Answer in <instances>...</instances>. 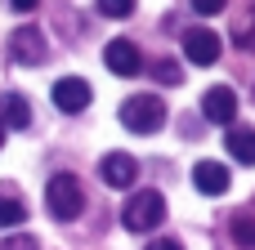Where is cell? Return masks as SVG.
I'll list each match as a JSON object with an SVG mask.
<instances>
[{"mask_svg": "<svg viewBox=\"0 0 255 250\" xmlns=\"http://www.w3.org/2000/svg\"><path fill=\"white\" fill-rule=\"evenodd\" d=\"M152 76H157L161 85H179V81H184V67H179L175 58H157V67H152Z\"/></svg>", "mask_w": 255, "mask_h": 250, "instance_id": "14", "label": "cell"}, {"mask_svg": "<svg viewBox=\"0 0 255 250\" xmlns=\"http://www.w3.org/2000/svg\"><path fill=\"white\" fill-rule=\"evenodd\" d=\"M233 242L242 250H255V219H238L233 224Z\"/></svg>", "mask_w": 255, "mask_h": 250, "instance_id": "16", "label": "cell"}, {"mask_svg": "<svg viewBox=\"0 0 255 250\" xmlns=\"http://www.w3.org/2000/svg\"><path fill=\"white\" fill-rule=\"evenodd\" d=\"M99 174H103L108 188H130V183L139 179V161H134L130 152H108V157L99 161Z\"/></svg>", "mask_w": 255, "mask_h": 250, "instance_id": "8", "label": "cell"}, {"mask_svg": "<svg viewBox=\"0 0 255 250\" xmlns=\"http://www.w3.org/2000/svg\"><path fill=\"white\" fill-rule=\"evenodd\" d=\"M9 4H13V9H18V13H31V9H36V4H40V0H9Z\"/></svg>", "mask_w": 255, "mask_h": 250, "instance_id": "21", "label": "cell"}, {"mask_svg": "<svg viewBox=\"0 0 255 250\" xmlns=\"http://www.w3.org/2000/svg\"><path fill=\"white\" fill-rule=\"evenodd\" d=\"M193 183H197V192L220 197V192H229V166H220V161H197V166H193Z\"/></svg>", "mask_w": 255, "mask_h": 250, "instance_id": "10", "label": "cell"}, {"mask_svg": "<svg viewBox=\"0 0 255 250\" xmlns=\"http://www.w3.org/2000/svg\"><path fill=\"white\" fill-rule=\"evenodd\" d=\"M161 219H166V197H161L157 188L134 192V197L126 201V210H121V224H126L130 233H152Z\"/></svg>", "mask_w": 255, "mask_h": 250, "instance_id": "3", "label": "cell"}, {"mask_svg": "<svg viewBox=\"0 0 255 250\" xmlns=\"http://www.w3.org/2000/svg\"><path fill=\"white\" fill-rule=\"evenodd\" d=\"M90 98H94V89H90V81H81V76H63V81L54 85V107H58V112H67V116L85 112V107H90Z\"/></svg>", "mask_w": 255, "mask_h": 250, "instance_id": "6", "label": "cell"}, {"mask_svg": "<svg viewBox=\"0 0 255 250\" xmlns=\"http://www.w3.org/2000/svg\"><path fill=\"white\" fill-rule=\"evenodd\" d=\"M0 125L4 130H27L31 125V107H27L22 94H4L0 98Z\"/></svg>", "mask_w": 255, "mask_h": 250, "instance_id": "12", "label": "cell"}, {"mask_svg": "<svg viewBox=\"0 0 255 250\" xmlns=\"http://www.w3.org/2000/svg\"><path fill=\"white\" fill-rule=\"evenodd\" d=\"M224 130H229V134H224L229 157L242 161V166H255V130L251 125H224Z\"/></svg>", "mask_w": 255, "mask_h": 250, "instance_id": "11", "label": "cell"}, {"mask_svg": "<svg viewBox=\"0 0 255 250\" xmlns=\"http://www.w3.org/2000/svg\"><path fill=\"white\" fill-rule=\"evenodd\" d=\"M224 4H229V0H193V9H197L202 18H215V13H224Z\"/></svg>", "mask_w": 255, "mask_h": 250, "instance_id": "19", "label": "cell"}, {"mask_svg": "<svg viewBox=\"0 0 255 250\" xmlns=\"http://www.w3.org/2000/svg\"><path fill=\"white\" fill-rule=\"evenodd\" d=\"M148 250H184L175 237H161V242H148Z\"/></svg>", "mask_w": 255, "mask_h": 250, "instance_id": "20", "label": "cell"}, {"mask_svg": "<svg viewBox=\"0 0 255 250\" xmlns=\"http://www.w3.org/2000/svg\"><path fill=\"white\" fill-rule=\"evenodd\" d=\"M103 63H108L112 76H139V72H143V58H139V49H134L130 40H108Z\"/></svg>", "mask_w": 255, "mask_h": 250, "instance_id": "9", "label": "cell"}, {"mask_svg": "<svg viewBox=\"0 0 255 250\" xmlns=\"http://www.w3.org/2000/svg\"><path fill=\"white\" fill-rule=\"evenodd\" d=\"M220 49H224V40H220L211 27H193V31L184 36V58H188L193 67H211V63H220Z\"/></svg>", "mask_w": 255, "mask_h": 250, "instance_id": "5", "label": "cell"}, {"mask_svg": "<svg viewBox=\"0 0 255 250\" xmlns=\"http://www.w3.org/2000/svg\"><path fill=\"white\" fill-rule=\"evenodd\" d=\"M99 13L103 18H130L134 13V0H99Z\"/></svg>", "mask_w": 255, "mask_h": 250, "instance_id": "15", "label": "cell"}, {"mask_svg": "<svg viewBox=\"0 0 255 250\" xmlns=\"http://www.w3.org/2000/svg\"><path fill=\"white\" fill-rule=\"evenodd\" d=\"M0 148H4V125H0Z\"/></svg>", "mask_w": 255, "mask_h": 250, "instance_id": "22", "label": "cell"}, {"mask_svg": "<svg viewBox=\"0 0 255 250\" xmlns=\"http://www.w3.org/2000/svg\"><path fill=\"white\" fill-rule=\"evenodd\" d=\"M202 116L215 121V125H229V121L238 116V94H233V85H211V89L202 94Z\"/></svg>", "mask_w": 255, "mask_h": 250, "instance_id": "7", "label": "cell"}, {"mask_svg": "<svg viewBox=\"0 0 255 250\" xmlns=\"http://www.w3.org/2000/svg\"><path fill=\"white\" fill-rule=\"evenodd\" d=\"M238 45H242V49H255V9H251V18L238 27Z\"/></svg>", "mask_w": 255, "mask_h": 250, "instance_id": "18", "label": "cell"}, {"mask_svg": "<svg viewBox=\"0 0 255 250\" xmlns=\"http://www.w3.org/2000/svg\"><path fill=\"white\" fill-rule=\"evenodd\" d=\"M27 224V206L18 197H0V228H22Z\"/></svg>", "mask_w": 255, "mask_h": 250, "instance_id": "13", "label": "cell"}, {"mask_svg": "<svg viewBox=\"0 0 255 250\" xmlns=\"http://www.w3.org/2000/svg\"><path fill=\"white\" fill-rule=\"evenodd\" d=\"M0 250H40V246H36V237H27V233H9V237L0 242Z\"/></svg>", "mask_w": 255, "mask_h": 250, "instance_id": "17", "label": "cell"}, {"mask_svg": "<svg viewBox=\"0 0 255 250\" xmlns=\"http://www.w3.org/2000/svg\"><path fill=\"white\" fill-rule=\"evenodd\" d=\"M45 206H49L54 219L72 224V219L85 210V188H81V179H76V174H54V179L45 183Z\"/></svg>", "mask_w": 255, "mask_h": 250, "instance_id": "1", "label": "cell"}, {"mask_svg": "<svg viewBox=\"0 0 255 250\" xmlns=\"http://www.w3.org/2000/svg\"><path fill=\"white\" fill-rule=\"evenodd\" d=\"M9 63L13 67H40L45 63V36H40V27H13V36H9Z\"/></svg>", "mask_w": 255, "mask_h": 250, "instance_id": "4", "label": "cell"}, {"mask_svg": "<svg viewBox=\"0 0 255 250\" xmlns=\"http://www.w3.org/2000/svg\"><path fill=\"white\" fill-rule=\"evenodd\" d=\"M121 125L130 134H157L166 125V103L157 94H134V98L121 103Z\"/></svg>", "mask_w": 255, "mask_h": 250, "instance_id": "2", "label": "cell"}]
</instances>
